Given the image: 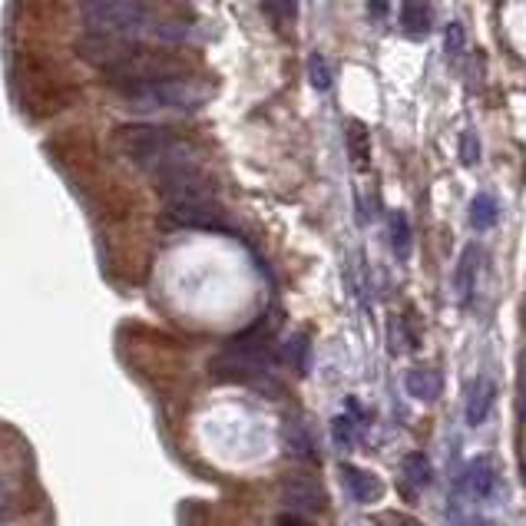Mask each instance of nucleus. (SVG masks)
Wrapping results in <instances>:
<instances>
[{"label": "nucleus", "instance_id": "nucleus-8", "mask_svg": "<svg viewBox=\"0 0 526 526\" xmlns=\"http://www.w3.org/2000/svg\"><path fill=\"white\" fill-rule=\"evenodd\" d=\"M401 27L407 37H424L431 30V4L427 0H401Z\"/></svg>", "mask_w": 526, "mask_h": 526}, {"label": "nucleus", "instance_id": "nucleus-14", "mask_svg": "<svg viewBox=\"0 0 526 526\" xmlns=\"http://www.w3.org/2000/svg\"><path fill=\"white\" fill-rule=\"evenodd\" d=\"M348 153L354 159V166L368 169V163H371V146H368V130H364L361 123H351L348 126Z\"/></svg>", "mask_w": 526, "mask_h": 526}, {"label": "nucleus", "instance_id": "nucleus-10", "mask_svg": "<svg viewBox=\"0 0 526 526\" xmlns=\"http://www.w3.org/2000/svg\"><path fill=\"white\" fill-rule=\"evenodd\" d=\"M493 394H497V391H493V381L487 378V374H483V378L474 384V391H470V401H467V421L474 424V427L490 414Z\"/></svg>", "mask_w": 526, "mask_h": 526}, {"label": "nucleus", "instance_id": "nucleus-11", "mask_svg": "<svg viewBox=\"0 0 526 526\" xmlns=\"http://www.w3.org/2000/svg\"><path fill=\"white\" fill-rule=\"evenodd\" d=\"M497 216H500V206L490 192H480V196L470 202V225H474V229H480V232L493 229V225H497Z\"/></svg>", "mask_w": 526, "mask_h": 526}, {"label": "nucleus", "instance_id": "nucleus-5", "mask_svg": "<svg viewBox=\"0 0 526 526\" xmlns=\"http://www.w3.org/2000/svg\"><path fill=\"white\" fill-rule=\"evenodd\" d=\"M464 493L470 500H477V503H487L493 500L500 493V470L493 460L487 457H480L474 460V464L467 467V474H464Z\"/></svg>", "mask_w": 526, "mask_h": 526}, {"label": "nucleus", "instance_id": "nucleus-12", "mask_svg": "<svg viewBox=\"0 0 526 526\" xmlns=\"http://www.w3.org/2000/svg\"><path fill=\"white\" fill-rule=\"evenodd\" d=\"M388 229H391L394 255H397V259H407V255H411V222H407L404 212H391Z\"/></svg>", "mask_w": 526, "mask_h": 526}, {"label": "nucleus", "instance_id": "nucleus-17", "mask_svg": "<svg viewBox=\"0 0 526 526\" xmlns=\"http://www.w3.org/2000/svg\"><path fill=\"white\" fill-rule=\"evenodd\" d=\"M308 80H311V87L321 93L331 87V70H328V63L321 60V53H311L308 57Z\"/></svg>", "mask_w": 526, "mask_h": 526}, {"label": "nucleus", "instance_id": "nucleus-9", "mask_svg": "<svg viewBox=\"0 0 526 526\" xmlns=\"http://www.w3.org/2000/svg\"><path fill=\"white\" fill-rule=\"evenodd\" d=\"M404 388H407V394L414 397V401H437L440 378L434 371H427V368H414V371H407Z\"/></svg>", "mask_w": 526, "mask_h": 526}, {"label": "nucleus", "instance_id": "nucleus-22", "mask_svg": "<svg viewBox=\"0 0 526 526\" xmlns=\"http://www.w3.org/2000/svg\"><path fill=\"white\" fill-rule=\"evenodd\" d=\"M275 526H311L302 513H282V517L275 520Z\"/></svg>", "mask_w": 526, "mask_h": 526}, {"label": "nucleus", "instance_id": "nucleus-2", "mask_svg": "<svg viewBox=\"0 0 526 526\" xmlns=\"http://www.w3.org/2000/svg\"><path fill=\"white\" fill-rule=\"evenodd\" d=\"M80 20L90 37L130 40L149 27V10L143 0H83Z\"/></svg>", "mask_w": 526, "mask_h": 526}, {"label": "nucleus", "instance_id": "nucleus-1", "mask_svg": "<svg viewBox=\"0 0 526 526\" xmlns=\"http://www.w3.org/2000/svg\"><path fill=\"white\" fill-rule=\"evenodd\" d=\"M116 139H120L123 153L156 182L176 176L182 169L199 166L196 149H192L186 139H179L169 126L133 123V126H123V130L116 133Z\"/></svg>", "mask_w": 526, "mask_h": 526}, {"label": "nucleus", "instance_id": "nucleus-25", "mask_svg": "<svg viewBox=\"0 0 526 526\" xmlns=\"http://www.w3.org/2000/svg\"><path fill=\"white\" fill-rule=\"evenodd\" d=\"M520 394H523V401H526V358H523V368H520Z\"/></svg>", "mask_w": 526, "mask_h": 526}, {"label": "nucleus", "instance_id": "nucleus-23", "mask_svg": "<svg viewBox=\"0 0 526 526\" xmlns=\"http://www.w3.org/2000/svg\"><path fill=\"white\" fill-rule=\"evenodd\" d=\"M388 7H391V0H368V10L374 17H384L388 14Z\"/></svg>", "mask_w": 526, "mask_h": 526}, {"label": "nucleus", "instance_id": "nucleus-19", "mask_svg": "<svg viewBox=\"0 0 526 526\" xmlns=\"http://www.w3.org/2000/svg\"><path fill=\"white\" fill-rule=\"evenodd\" d=\"M331 434H335V444L338 447H351L354 444V417H348V414L335 417V424H331Z\"/></svg>", "mask_w": 526, "mask_h": 526}, {"label": "nucleus", "instance_id": "nucleus-6", "mask_svg": "<svg viewBox=\"0 0 526 526\" xmlns=\"http://www.w3.org/2000/svg\"><path fill=\"white\" fill-rule=\"evenodd\" d=\"M477 275H480V249L477 245H467V249L460 252V262L454 268V292L460 298V305H467L470 298H474Z\"/></svg>", "mask_w": 526, "mask_h": 526}, {"label": "nucleus", "instance_id": "nucleus-13", "mask_svg": "<svg viewBox=\"0 0 526 526\" xmlns=\"http://www.w3.org/2000/svg\"><path fill=\"white\" fill-rule=\"evenodd\" d=\"M404 474H407V480L414 483V487H431L434 467H431V460H427V454L414 450V454L404 457Z\"/></svg>", "mask_w": 526, "mask_h": 526}, {"label": "nucleus", "instance_id": "nucleus-18", "mask_svg": "<svg viewBox=\"0 0 526 526\" xmlns=\"http://www.w3.org/2000/svg\"><path fill=\"white\" fill-rule=\"evenodd\" d=\"M288 361L295 364L298 371H308V338L305 335H295L292 341H288Z\"/></svg>", "mask_w": 526, "mask_h": 526}, {"label": "nucleus", "instance_id": "nucleus-3", "mask_svg": "<svg viewBox=\"0 0 526 526\" xmlns=\"http://www.w3.org/2000/svg\"><path fill=\"white\" fill-rule=\"evenodd\" d=\"M116 93L136 110H199L209 100V87L192 77L139 83V87H123Z\"/></svg>", "mask_w": 526, "mask_h": 526}, {"label": "nucleus", "instance_id": "nucleus-26", "mask_svg": "<svg viewBox=\"0 0 526 526\" xmlns=\"http://www.w3.org/2000/svg\"><path fill=\"white\" fill-rule=\"evenodd\" d=\"M470 526H487V523H470Z\"/></svg>", "mask_w": 526, "mask_h": 526}, {"label": "nucleus", "instance_id": "nucleus-15", "mask_svg": "<svg viewBox=\"0 0 526 526\" xmlns=\"http://www.w3.org/2000/svg\"><path fill=\"white\" fill-rule=\"evenodd\" d=\"M265 14L272 17L275 27H292L295 24V14H298V4L295 0H265Z\"/></svg>", "mask_w": 526, "mask_h": 526}, {"label": "nucleus", "instance_id": "nucleus-24", "mask_svg": "<svg viewBox=\"0 0 526 526\" xmlns=\"http://www.w3.org/2000/svg\"><path fill=\"white\" fill-rule=\"evenodd\" d=\"M7 500H10V493H7V483L0 480V523H4V513H7Z\"/></svg>", "mask_w": 526, "mask_h": 526}, {"label": "nucleus", "instance_id": "nucleus-4", "mask_svg": "<svg viewBox=\"0 0 526 526\" xmlns=\"http://www.w3.org/2000/svg\"><path fill=\"white\" fill-rule=\"evenodd\" d=\"M282 500L292 513H321L325 510V487L308 474H288L282 483Z\"/></svg>", "mask_w": 526, "mask_h": 526}, {"label": "nucleus", "instance_id": "nucleus-7", "mask_svg": "<svg viewBox=\"0 0 526 526\" xmlns=\"http://www.w3.org/2000/svg\"><path fill=\"white\" fill-rule=\"evenodd\" d=\"M341 477H345V487H348V493L358 503H374L381 497V483H378V477H374V474H368V470L345 464V467H341Z\"/></svg>", "mask_w": 526, "mask_h": 526}, {"label": "nucleus", "instance_id": "nucleus-20", "mask_svg": "<svg viewBox=\"0 0 526 526\" xmlns=\"http://www.w3.org/2000/svg\"><path fill=\"white\" fill-rule=\"evenodd\" d=\"M460 159H464L467 166H477L480 163V139L470 133V130L460 133Z\"/></svg>", "mask_w": 526, "mask_h": 526}, {"label": "nucleus", "instance_id": "nucleus-21", "mask_svg": "<svg viewBox=\"0 0 526 526\" xmlns=\"http://www.w3.org/2000/svg\"><path fill=\"white\" fill-rule=\"evenodd\" d=\"M464 44H467V34H464V24H450L447 27V53L450 57H457V53H464Z\"/></svg>", "mask_w": 526, "mask_h": 526}, {"label": "nucleus", "instance_id": "nucleus-16", "mask_svg": "<svg viewBox=\"0 0 526 526\" xmlns=\"http://www.w3.org/2000/svg\"><path fill=\"white\" fill-rule=\"evenodd\" d=\"M285 447H288V454H292V457H302V460L311 457V440H308L302 424H288L285 427Z\"/></svg>", "mask_w": 526, "mask_h": 526}]
</instances>
